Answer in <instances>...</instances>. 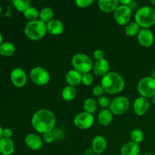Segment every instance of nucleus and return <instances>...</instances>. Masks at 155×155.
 Here are the masks:
<instances>
[{
    "label": "nucleus",
    "mask_w": 155,
    "mask_h": 155,
    "mask_svg": "<svg viewBox=\"0 0 155 155\" xmlns=\"http://www.w3.org/2000/svg\"><path fill=\"white\" fill-rule=\"evenodd\" d=\"M42 140L45 143H51V142H54V139L52 131L48 132V133H45L44 134H42Z\"/></svg>",
    "instance_id": "35"
},
{
    "label": "nucleus",
    "mask_w": 155,
    "mask_h": 155,
    "mask_svg": "<svg viewBox=\"0 0 155 155\" xmlns=\"http://www.w3.org/2000/svg\"><path fill=\"white\" fill-rule=\"evenodd\" d=\"M10 80L14 86L17 88H22L27 83V74L22 68H15L11 72Z\"/></svg>",
    "instance_id": "11"
},
{
    "label": "nucleus",
    "mask_w": 155,
    "mask_h": 155,
    "mask_svg": "<svg viewBox=\"0 0 155 155\" xmlns=\"http://www.w3.org/2000/svg\"><path fill=\"white\" fill-rule=\"evenodd\" d=\"M138 42L144 47H149L154 43V36L150 29H141L137 35Z\"/></svg>",
    "instance_id": "13"
},
{
    "label": "nucleus",
    "mask_w": 155,
    "mask_h": 155,
    "mask_svg": "<svg viewBox=\"0 0 155 155\" xmlns=\"http://www.w3.org/2000/svg\"><path fill=\"white\" fill-rule=\"evenodd\" d=\"M93 75L90 72L82 74V83H83L85 86H90V85H92V83H93Z\"/></svg>",
    "instance_id": "32"
},
{
    "label": "nucleus",
    "mask_w": 155,
    "mask_h": 155,
    "mask_svg": "<svg viewBox=\"0 0 155 155\" xmlns=\"http://www.w3.org/2000/svg\"><path fill=\"white\" fill-rule=\"evenodd\" d=\"M15 151V145L12 139L2 138L0 139V154L12 155Z\"/></svg>",
    "instance_id": "18"
},
{
    "label": "nucleus",
    "mask_w": 155,
    "mask_h": 155,
    "mask_svg": "<svg viewBox=\"0 0 155 155\" xmlns=\"http://www.w3.org/2000/svg\"><path fill=\"white\" fill-rule=\"evenodd\" d=\"M139 153H140L139 145L132 141L124 144L120 148L121 155H139Z\"/></svg>",
    "instance_id": "20"
},
{
    "label": "nucleus",
    "mask_w": 155,
    "mask_h": 155,
    "mask_svg": "<svg viewBox=\"0 0 155 155\" xmlns=\"http://www.w3.org/2000/svg\"><path fill=\"white\" fill-rule=\"evenodd\" d=\"M104 89L102 88V86H101V85H98V86H94L93 89H92V93H93V95H95V96H97V97H101L102 96L103 94L104 93Z\"/></svg>",
    "instance_id": "36"
},
{
    "label": "nucleus",
    "mask_w": 155,
    "mask_h": 155,
    "mask_svg": "<svg viewBox=\"0 0 155 155\" xmlns=\"http://www.w3.org/2000/svg\"><path fill=\"white\" fill-rule=\"evenodd\" d=\"M12 4L17 11L23 13L30 7V2L28 0H13Z\"/></svg>",
    "instance_id": "29"
},
{
    "label": "nucleus",
    "mask_w": 155,
    "mask_h": 155,
    "mask_svg": "<svg viewBox=\"0 0 155 155\" xmlns=\"http://www.w3.org/2000/svg\"><path fill=\"white\" fill-rule=\"evenodd\" d=\"M151 77H152L154 79H155V68L153 70L152 73H151Z\"/></svg>",
    "instance_id": "42"
},
{
    "label": "nucleus",
    "mask_w": 155,
    "mask_h": 155,
    "mask_svg": "<svg viewBox=\"0 0 155 155\" xmlns=\"http://www.w3.org/2000/svg\"><path fill=\"white\" fill-rule=\"evenodd\" d=\"M62 98L64 101H71L76 98L77 95V91L74 86H67L62 90Z\"/></svg>",
    "instance_id": "23"
},
{
    "label": "nucleus",
    "mask_w": 155,
    "mask_h": 155,
    "mask_svg": "<svg viewBox=\"0 0 155 155\" xmlns=\"http://www.w3.org/2000/svg\"><path fill=\"white\" fill-rule=\"evenodd\" d=\"M113 120V114L110 109H102L98 114V122L103 127H107Z\"/></svg>",
    "instance_id": "22"
},
{
    "label": "nucleus",
    "mask_w": 155,
    "mask_h": 155,
    "mask_svg": "<svg viewBox=\"0 0 155 155\" xmlns=\"http://www.w3.org/2000/svg\"><path fill=\"white\" fill-rule=\"evenodd\" d=\"M3 130H4V129H2V127H0V139H1L2 138H3Z\"/></svg>",
    "instance_id": "40"
},
{
    "label": "nucleus",
    "mask_w": 155,
    "mask_h": 155,
    "mask_svg": "<svg viewBox=\"0 0 155 155\" xmlns=\"http://www.w3.org/2000/svg\"><path fill=\"white\" fill-rule=\"evenodd\" d=\"M154 155H155V153H154Z\"/></svg>",
    "instance_id": "48"
},
{
    "label": "nucleus",
    "mask_w": 155,
    "mask_h": 155,
    "mask_svg": "<svg viewBox=\"0 0 155 155\" xmlns=\"http://www.w3.org/2000/svg\"><path fill=\"white\" fill-rule=\"evenodd\" d=\"M1 13H2V6L1 5H0V15H1Z\"/></svg>",
    "instance_id": "46"
},
{
    "label": "nucleus",
    "mask_w": 155,
    "mask_h": 155,
    "mask_svg": "<svg viewBox=\"0 0 155 155\" xmlns=\"http://www.w3.org/2000/svg\"><path fill=\"white\" fill-rule=\"evenodd\" d=\"M144 138H145V135H144L143 131L139 130V129L133 130L130 133V139L132 142H135V143H141L143 142Z\"/></svg>",
    "instance_id": "30"
},
{
    "label": "nucleus",
    "mask_w": 155,
    "mask_h": 155,
    "mask_svg": "<svg viewBox=\"0 0 155 155\" xmlns=\"http://www.w3.org/2000/svg\"><path fill=\"white\" fill-rule=\"evenodd\" d=\"M12 136H13V132L11 129L5 128L3 130V138L5 139H12Z\"/></svg>",
    "instance_id": "38"
},
{
    "label": "nucleus",
    "mask_w": 155,
    "mask_h": 155,
    "mask_svg": "<svg viewBox=\"0 0 155 155\" xmlns=\"http://www.w3.org/2000/svg\"><path fill=\"white\" fill-rule=\"evenodd\" d=\"M15 52V46L13 43L9 42H3L0 45V54L4 57H10Z\"/></svg>",
    "instance_id": "24"
},
{
    "label": "nucleus",
    "mask_w": 155,
    "mask_h": 155,
    "mask_svg": "<svg viewBox=\"0 0 155 155\" xmlns=\"http://www.w3.org/2000/svg\"><path fill=\"white\" fill-rule=\"evenodd\" d=\"M74 69L81 74L89 73L93 68V63L92 59L84 53H77L74 54L71 60Z\"/></svg>",
    "instance_id": "5"
},
{
    "label": "nucleus",
    "mask_w": 155,
    "mask_h": 155,
    "mask_svg": "<svg viewBox=\"0 0 155 155\" xmlns=\"http://www.w3.org/2000/svg\"><path fill=\"white\" fill-rule=\"evenodd\" d=\"M52 133L53 136H54V141L62 140L64 137V132L61 129L54 128V130H52Z\"/></svg>",
    "instance_id": "33"
},
{
    "label": "nucleus",
    "mask_w": 155,
    "mask_h": 155,
    "mask_svg": "<svg viewBox=\"0 0 155 155\" xmlns=\"http://www.w3.org/2000/svg\"><path fill=\"white\" fill-rule=\"evenodd\" d=\"M150 107V101L148 98L145 97H139L133 103V110L137 116H143Z\"/></svg>",
    "instance_id": "12"
},
{
    "label": "nucleus",
    "mask_w": 155,
    "mask_h": 155,
    "mask_svg": "<svg viewBox=\"0 0 155 155\" xmlns=\"http://www.w3.org/2000/svg\"><path fill=\"white\" fill-rule=\"evenodd\" d=\"M132 12L133 11L129 6L120 4L114 12V18L119 25L126 26L130 23L132 17Z\"/></svg>",
    "instance_id": "9"
},
{
    "label": "nucleus",
    "mask_w": 155,
    "mask_h": 155,
    "mask_svg": "<svg viewBox=\"0 0 155 155\" xmlns=\"http://www.w3.org/2000/svg\"><path fill=\"white\" fill-rule=\"evenodd\" d=\"M30 78L33 83L39 86H45L49 82L50 74L45 68L42 67H35L30 71Z\"/></svg>",
    "instance_id": "7"
},
{
    "label": "nucleus",
    "mask_w": 155,
    "mask_h": 155,
    "mask_svg": "<svg viewBox=\"0 0 155 155\" xmlns=\"http://www.w3.org/2000/svg\"><path fill=\"white\" fill-rule=\"evenodd\" d=\"M2 43H3V36H2V34L1 33V32H0V45H1Z\"/></svg>",
    "instance_id": "41"
},
{
    "label": "nucleus",
    "mask_w": 155,
    "mask_h": 155,
    "mask_svg": "<svg viewBox=\"0 0 155 155\" xmlns=\"http://www.w3.org/2000/svg\"><path fill=\"white\" fill-rule=\"evenodd\" d=\"M101 86L107 93L110 95L118 94L124 90L125 87V80L117 72H109L102 77Z\"/></svg>",
    "instance_id": "2"
},
{
    "label": "nucleus",
    "mask_w": 155,
    "mask_h": 155,
    "mask_svg": "<svg viewBox=\"0 0 155 155\" xmlns=\"http://www.w3.org/2000/svg\"><path fill=\"white\" fill-rule=\"evenodd\" d=\"M93 57H94V58L96 60V61H97L103 60V59H104V51L101 49L95 50V51L93 52Z\"/></svg>",
    "instance_id": "37"
},
{
    "label": "nucleus",
    "mask_w": 155,
    "mask_h": 155,
    "mask_svg": "<svg viewBox=\"0 0 155 155\" xmlns=\"http://www.w3.org/2000/svg\"><path fill=\"white\" fill-rule=\"evenodd\" d=\"M135 21L142 29H149L155 25V9L150 6H143L136 11Z\"/></svg>",
    "instance_id": "3"
},
{
    "label": "nucleus",
    "mask_w": 155,
    "mask_h": 155,
    "mask_svg": "<svg viewBox=\"0 0 155 155\" xmlns=\"http://www.w3.org/2000/svg\"><path fill=\"white\" fill-rule=\"evenodd\" d=\"M107 146V142L103 136H96L92 141V148L95 154H102Z\"/></svg>",
    "instance_id": "15"
},
{
    "label": "nucleus",
    "mask_w": 155,
    "mask_h": 155,
    "mask_svg": "<svg viewBox=\"0 0 155 155\" xmlns=\"http://www.w3.org/2000/svg\"><path fill=\"white\" fill-rule=\"evenodd\" d=\"M119 5L120 1L118 0H99L98 2V8L104 13L114 12Z\"/></svg>",
    "instance_id": "19"
},
{
    "label": "nucleus",
    "mask_w": 155,
    "mask_h": 155,
    "mask_svg": "<svg viewBox=\"0 0 155 155\" xmlns=\"http://www.w3.org/2000/svg\"><path fill=\"white\" fill-rule=\"evenodd\" d=\"M56 124V118L54 113L48 109H40L33 114L31 124L34 130L39 133L52 131Z\"/></svg>",
    "instance_id": "1"
},
{
    "label": "nucleus",
    "mask_w": 155,
    "mask_h": 155,
    "mask_svg": "<svg viewBox=\"0 0 155 155\" xmlns=\"http://www.w3.org/2000/svg\"><path fill=\"white\" fill-rule=\"evenodd\" d=\"M76 5L79 8H88L94 3L93 0H76Z\"/></svg>",
    "instance_id": "34"
},
{
    "label": "nucleus",
    "mask_w": 155,
    "mask_h": 155,
    "mask_svg": "<svg viewBox=\"0 0 155 155\" xmlns=\"http://www.w3.org/2000/svg\"><path fill=\"white\" fill-rule=\"evenodd\" d=\"M23 14H24L26 19L28 20L29 21H36V20H39V12L34 7L30 6Z\"/></svg>",
    "instance_id": "28"
},
{
    "label": "nucleus",
    "mask_w": 155,
    "mask_h": 155,
    "mask_svg": "<svg viewBox=\"0 0 155 155\" xmlns=\"http://www.w3.org/2000/svg\"><path fill=\"white\" fill-rule=\"evenodd\" d=\"M95 155H103V154H95Z\"/></svg>",
    "instance_id": "47"
},
{
    "label": "nucleus",
    "mask_w": 155,
    "mask_h": 155,
    "mask_svg": "<svg viewBox=\"0 0 155 155\" xmlns=\"http://www.w3.org/2000/svg\"><path fill=\"white\" fill-rule=\"evenodd\" d=\"M54 11L51 8H44L39 12V20L45 24H47L54 19Z\"/></svg>",
    "instance_id": "25"
},
{
    "label": "nucleus",
    "mask_w": 155,
    "mask_h": 155,
    "mask_svg": "<svg viewBox=\"0 0 155 155\" xmlns=\"http://www.w3.org/2000/svg\"><path fill=\"white\" fill-rule=\"evenodd\" d=\"M65 81L67 82L68 86L75 87L82 83V74L76 70H71L66 74Z\"/></svg>",
    "instance_id": "21"
},
{
    "label": "nucleus",
    "mask_w": 155,
    "mask_h": 155,
    "mask_svg": "<svg viewBox=\"0 0 155 155\" xmlns=\"http://www.w3.org/2000/svg\"><path fill=\"white\" fill-rule=\"evenodd\" d=\"M93 73L97 77H103L109 73L110 64L105 58L103 60L97 61L93 64Z\"/></svg>",
    "instance_id": "16"
},
{
    "label": "nucleus",
    "mask_w": 155,
    "mask_h": 155,
    "mask_svg": "<svg viewBox=\"0 0 155 155\" xmlns=\"http://www.w3.org/2000/svg\"><path fill=\"white\" fill-rule=\"evenodd\" d=\"M94 121L95 119L93 115L86 111L77 114L74 118V125L80 130H88L91 128L93 125Z\"/></svg>",
    "instance_id": "10"
},
{
    "label": "nucleus",
    "mask_w": 155,
    "mask_h": 155,
    "mask_svg": "<svg viewBox=\"0 0 155 155\" xmlns=\"http://www.w3.org/2000/svg\"><path fill=\"white\" fill-rule=\"evenodd\" d=\"M97 107H98V102L93 98H86L83 102V108L85 111L92 115L96 111Z\"/></svg>",
    "instance_id": "27"
},
{
    "label": "nucleus",
    "mask_w": 155,
    "mask_h": 155,
    "mask_svg": "<svg viewBox=\"0 0 155 155\" xmlns=\"http://www.w3.org/2000/svg\"><path fill=\"white\" fill-rule=\"evenodd\" d=\"M24 31L28 39L31 40H39L46 34V24L41 21L40 20L28 21L24 27Z\"/></svg>",
    "instance_id": "4"
},
{
    "label": "nucleus",
    "mask_w": 155,
    "mask_h": 155,
    "mask_svg": "<svg viewBox=\"0 0 155 155\" xmlns=\"http://www.w3.org/2000/svg\"><path fill=\"white\" fill-rule=\"evenodd\" d=\"M130 106V101L127 97L119 96L112 100L109 109L113 114L122 115L129 110Z\"/></svg>",
    "instance_id": "8"
},
{
    "label": "nucleus",
    "mask_w": 155,
    "mask_h": 155,
    "mask_svg": "<svg viewBox=\"0 0 155 155\" xmlns=\"http://www.w3.org/2000/svg\"><path fill=\"white\" fill-rule=\"evenodd\" d=\"M85 155H95V152L93 151V150L92 148H87V149L84 152Z\"/></svg>",
    "instance_id": "39"
},
{
    "label": "nucleus",
    "mask_w": 155,
    "mask_h": 155,
    "mask_svg": "<svg viewBox=\"0 0 155 155\" xmlns=\"http://www.w3.org/2000/svg\"><path fill=\"white\" fill-rule=\"evenodd\" d=\"M140 30L141 27H139V24L136 21H132V22H130L125 26L124 31H125V33L127 36L132 37V36H137Z\"/></svg>",
    "instance_id": "26"
},
{
    "label": "nucleus",
    "mask_w": 155,
    "mask_h": 155,
    "mask_svg": "<svg viewBox=\"0 0 155 155\" xmlns=\"http://www.w3.org/2000/svg\"><path fill=\"white\" fill-rule=\"evenodd\" d=\"M47 33L54 36H58L64 31V25L60 20L53 19L46 24Z\"/></svg>",
    "instance_id": "17"
},
{
    "label": "nucleus",
    "mask_w": 155,
    "mask_h": 155,
    "mask_svg": "<svg viewBox=\"0 0 155 155\" xmlns=\"http://www.w3.org/2000/svg\"><path fill=\"white\" fill-rule=\"evenodd\" d=\"M151 4H153L154 5H155V0H151Z\"/></svg>",
    "instance_id": "44"
},
{
    "label": "nucleus",
    "mask_w": 155,
    "mask_h": 155,
    "mask_svg": "<svg viewBox=\"0 0 155 155\" xmlns=\"http://www.w3.org/2000/svg\"><path fill=\"white\" fill-rule=\"evenodd\" d=\"M97 102H98V104L103 109H107V107H110V104L111 101L110 100V98H107V96H104V95H102V96L99 97L97 100Z\"/></svg>",
    "instance_id": "31"
},
{
    "label": "nucleus",
    "mask_w": 155,
    "mask_h": 155,
    "mask_svg": "<svg viewBox=\"0 0 155 155\" xmlns=\"http://www.w3.org/2000/svg\"><path fill=\"white\" fill-rule=\"evenodd\" d=\"M24 142L27 148L31 150L37 151L42 148L43 145V140L42 138H41L39 135L34 134V133H30L28 134L25 137Z\"/></svg>",
    "instance_id": "14"
},
{
    "label": "nucleus",
    "mask_w": 155,
    "mask_h": 155,
    "mask_svg": "<svg viewBox=\"0 0 155 155\" xmlns=\"http://www.w3.org/2000/svg\"><path fill=\"white\" fill-rule=\"evenodd\" d=\"M144 155H154V154H150V153H147V154H144Z\"/></svg>",
    "instance_id": "45"
},
{
    "label": "nucleus",
    "mask_w": 155,
    "mask_h": 155,
    "mask_svg": "<svg viewBox=\"0 0 155 155\" xmlns=\"http://www.w3.org/2000/svg\"><path fill=\"white\" fill-rule=\"evenodd\" d=\"M139 95L146 98H152L155 95V79L152 77H145L141 79L137 85Z\"/></svg>",
    "instance_id": "6"
},
{
    "label": "nucleus",
    "mask_w": 155,
    "mask_h": 155,
    "mask_svg": "<svg viewBox=\"0 0 155 155\" xmlns=\"http://www.w3.org/2000/svg\"><path fill=\"white\" fill-rule=\"evenodd\" d=\"M151 101H152L153 104H155V95L154 97H152V98H151Z\"/></svg>",
    "instance_id": "43"
}]
</instances>
